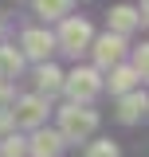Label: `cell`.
<instances>
[{
    "label": "cell",
    "mask_w": 149,
    "mask_h": 157,
    "mask_svg": "<svg viewBox=\"0 0 149 157\" xmlns=\"http://www.w3.org/2000/svg\"><path fill=\"white\" fill-rule=\"evenodd\" d=\"M59 47L67 55H82L90 47V24L86 20H74V16H63V28H59Z\"/></svg>",
    "instance_id": "3957f363"
},
{
    "label": "cell",
    "mask_w": 149,
    "mask_h": 157,
    "mask_svg": "<svg viewBox=\"0 0 149 157\" xmlns=\"http://www.w3.org/2000/svg\"><path fill=\"white\" fill-rule=\"evenodd\" d=\"M133 71H137V78H145V71H149V51L145 47L133 51Z\"/></svg>",
    "instance_id": "2e32d148"
},
{
    "label": "cell",
    "mask_w": 149,
    "mask_h": 157,
    "mask_svg": "<svg viewBox=\"0 0 149 157\" xmlns=\"http://www.w3.org/2000/svg\"><path fill=\"white\" fill-rule=\"evenodd\" d=\"M98 130V114L86 110V102H71L67 110H59V134L63 141H86Z\"/></svg>",
    "instance_id": "6da1fadb"
},
{
    "label": "cell",
    "mask_w": 149,
    "mask_h": 157,
    "mask_svg": "<svg viewBox=\"0 0 149 157\" xmlns=\"http://www.w3.org/2000/svg\"><path fill=\"white\" fill-rule=\"evenodd\" d=\"M12 126H28V130H36L43 126V118H47V98L43 94H24L16 98V110H12Z\"/></svg>",
    "instance_id": "277c9868"
},
{
    "label": "cell",
    "mask_w": 149,
    "mask_h": 157,
    "mask_svg": "<svg viewBox=\"0 0 149 157\" xmlns=\"http://www.w3.org/2000/svg\"><path fill=\"white\" fill-rule=\"evenodd\" d=\"M110 71V94H126V90H133V82H137V71L133 67H106Z\"/></svg>",
    "instance_id": "30bf717a"
},
{
    "label": "cell",
    "mask_w": 149,
    "mask_h": 157,
    "mask_svg": "<svg viewBox=\"0 0 149 157\" xmlns=\"http://www.w3.org/2000/svg\"><path fill=\"white\" fill-rule=\"evenodd\" d=\"M82 157H118V145H114V141H94Z\"/></svg>",
    "instance_id": "9a60e30c"
},
{
    "label": "cell",
    "mask_w": 149,
    "mask_h": 157,
    "mask_svg": "<svg viewBox=\"0 0 149 157\" xmlns=\"http://www.w3.org/2000/svg\"><path fill=\"white\" fill-rule=\"evenodd\" d=\"M36 12L43 20H63L71 12V0H36Z\"/></svg>",
    "instance_id": "4fadbf2b"
},
{
    "label": "cell",
    "mask_w": 149,
    "mask_h": 157,
    "mask_svg": "<svg viewBox=\"0 0 149 157\" xmlns=\"http://www.w3.org/2000/svg\"><path fill=\"white\" fill-rule=\"evenodd\" d=\"M28 153V141H24V137H4V145H0V157H24Z\"/></svg>",
    "instance_id": "5bb4252c"
},
{
    "label": "cell",
    "mask_w": 149,
    "mask_h": 157,
    "mask_svg": "<svg viewBox=\"0 0 149 157\" xmlns=\"http://www.w3.org/2000/svg\"><path fill=\"white\" fill-rule=\"evenodd\" d=\"M4 94H8V90H4V78H0V102H4Z\"/></svg>",
    "instance_id": "e0dca14e"
},
{
    "label": "cell",
    "mask_w": 149,
    "mask_h": 157,
    "mask_svg": "<svg viewBox=\"0 0 149 157\" xmlns=\"http://www.w3.org/2000/svg\"><path fill=\"white\" fill-rule=\"evenodd\" d=\"M0 39H4V24H0Z\"/></svg>",
    "instance_id": "ac0fdd59"
},
{
    "label": "cell",
    "mask_w": 149,
    "mask_h": 157,
    "mask_svg": "<svg viewBox=\"0 0 149 157\" xmlns=\"http://www.w3.org/2000/svg\"><path fill=\"white\" fill-rule=\"evenodd\" d=\"M63 90L71 94V102H90L102 90V75L98 67H74L71 75H63Z\"/></svg>",
    "instance_id": "7a4b0ae2"
},
{
    "label": "cell",
    "mask_w": 149,
    "mask_h": 157,
    "mask_svg": "<svg viewBox=\"0 0 149 157\" xmlns=\"http://www.w3.org/2000/svg\"><path fill=\"white\" fill-rule=\"evenodd\" d=\"M145 90H126V94H122V102H118V118H122V122H137V118L145 114Z\"/></svg>",
    "instance_id": "9c48e42d"
},
{
    "label": "cell",
    "mask_w": 149,
    "mask_h": 157,
    "mask_svg": "<svg viewBox=\"0 0 149 157\" xmlns=\"http://www.w3.org/2000/svg\"><path fill=\"white\" fill-rule=\"evenodd\" d=\"M36 78H39V90H43L47 98L63 90V71H59V67H51L47 59H43V67H39V75H36Z\"/></svg>",
    "instance_id": "8fae6325"
},
{
    "label": "cell",
    "mask_w": 149,
    "mask_h": 157,
    "mask_svg": "<svg viewBox=\"0 0 149 157\" xmlns=\"http://www.w3.org/2000/svg\"><path fill=\"white\" fill-rule=\"evenodd\" d=\"M20 43H24V55L39 59V63H43V59L55 51V36H51V32H39V28L24 32V39H20Z\"/></svg>",
    "instance_id": "52a82bcc"
},
{
    "label": "cell",
    "mask_w": 149,
    "mask_h": 157,
    "mask_svg": "<svg viewBox=\"0 0 149 157\" xmlns=\"http://www.w3.org/2000/svg\"><path fill=\"white\" fill-rule=\"evenodd\" d=\"M63 145H67V141H63L59 130H39L36 126V137L28 141V153H36V157H59Z\"/></svg>",
    "instance_id": "8992f818"
},
{
    "label": "cell",
    "mask_w": 149,
    "mask_h": 157,
    "mask_svg": "<svg viewBox=\"0 0 149 157\" xmlns=\"http://www.w3.org/2000/svg\"><path fill=\"white\" fill-rule=\"evenodd\" d=\"M137 24H141L137 8H130V4H118V8H110V32H118V36H130Z\"/></svg>",
    "instance_id": "ba28073f"
},
{
    "label": "cell",
    "mask_w": 149,
    "mask_h": 157,
    "mask_svg": "<svg viewBox=\"0 0 149 157\" xmlns=\"http://www.w3.org/2000/svg\"><path fill=\"white\" fill-rule=\"evenodd\" d=\"M94 51V63H98V71H106V67H114L118 59L126 55V36H118V32H106V36H98L90 43Z\"/></svg>",
    "instance_id": "5b68a950"
},
{
    "label": "cell",
    "mask_w": 149,
    "mask_h": 157,
    "mask_svg": "<svg viewBox=\"0 0 149 157\" xmlns=\"http://www.w3.org/2000/svg\"><path fill=\"white\" fill-rule=\"evenodd\" d=\"M20 67H24V55L16 47H0V78H16Z\"/></svg>",
    "instance_id": "7c38bea8"
}]
</instances>
